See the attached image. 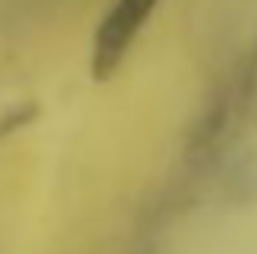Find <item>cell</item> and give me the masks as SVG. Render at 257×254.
I'll return each mask as SVG.
<instances>
[{
  "mask_svg": "<svg viewBox=\"0 0 257 254\" xmlns=\"http://www.w3.org/2000/svg\"><path fill=\"white\" fill-rule=\"evenodd\" d=\"M157 4L160 0H114L107 17L94 30V43H91V75L98 82H104L117 72L127 49L140 36L150 13L157 10Z\"/></svg>",
  "mask_w": 257,
  "mask_h": 254,
  "instance_id": "6da1fadb",
  "label": "cell"
}]
</instances>
